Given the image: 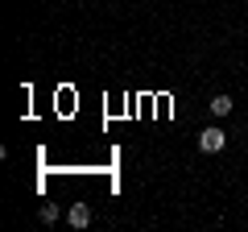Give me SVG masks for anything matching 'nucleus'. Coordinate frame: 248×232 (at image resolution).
I'll use <instances>...</instances> for the list:
<instances>
[{
  "label": "nucleus",
  "mask_w": 248,
  "mask_h": 232,
  "mask_svg": "<svg viewBox=\"0 0 248 232\" xmlns=\"http://www.w3.org/2000/svg\"><path fill=\"white\" fill-rule=\"evenodd\" d=\"M223 145H228L223 129H203V133H199V149H203V153H219Z\"/></svg>",
  "instance_id": "obj_1"
},
{
  "label": "nucleus",
  "mask_w": 248,
  "mask_h": 232,
  "mask_svg": "<svg viewBox=\"0 0 248 232\" xmlns=\"http://www.w3.org/2000/svg\"><path fill=\"white\" fill-rule=\"evenodd\" d=\"M66 220H71V228H87V224H91V207L87 203H75L71 212H66Z\"/></svg>",
  "instance_id": "obj_2"
},
{
  "label": "nucleus",
  "mask_w": 248,
  "mask_h": 232,
  "mask_svg": "<svg viewBox=\"0 0 248 232\" xmlns=\"http://www.w3.org/2000/svg\"><path fill=\"white\" fill-rule=\"evenodd\" d=\"M207 108H211V116H228V112H232L236 104H232V96H215V99H211Z\"/></svg>",
  "instance_id": "obj_3"
},
{
  "label": "nucleus",
  "mask_w": 248,
  "mask_h": 232,
  "mask_svg": "<svg viewBox=\"0 0 248 232\" xmlns=\"http://www.w3.org/2000/svg\"><path fill=\"white\" fill-rule=\"evenodd\" d=\"M54 220H58V207L46 203V207H42V224H54Z\"/></svg>",
  "instance_id": "obj_4"
}]
</instances>
